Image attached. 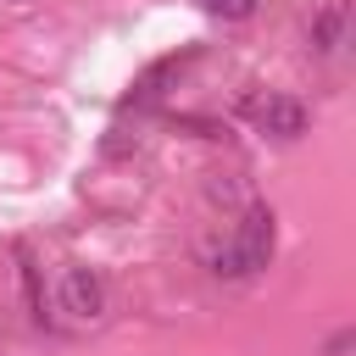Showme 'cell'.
<instances>
[{"label":"cell","mask_w":356,"mask_h":356,"mask_svg":"<svg viewBox=\"0 0 356 356\" xmlns=\"http://www.w3.org/2000/svg\"><path fill=\"white\" fill-rule=\"evenodd\" d=\"M250 117L273 139H300L306 134V106L295 95H261V100H250Z\"/></svg>","instance_id":"3957f363"},{"label":"cell","mask_w":356,"mask_h":356,"mask_svg":"<svg viewBox=\"0 0 356 356\" xmlns=\"http://www.w3.org/2000/svg\"><path fill=\"white\" fill-rule=\"evenodd\" d=\"M211 17H222V22H245L250 11H256V0H200Z\"/></svg>","instance_id":"8992f818"},{"label":"cell","mask_w":356,"mask_h":356,"mask_svg":"<svg viewBox=\"0 0 356 356\" xmlns=\"http://www.w3.org/2000/svg\"><path fill=\"white\" fill-rule=\"evenodd\" d=\"M56 306H61L72 323H100V317H106V284H100V273L83 267V261L61 267V278H56Z\"/></svg>","instance_id":"7a4b0ae2"},{"label":"cell","mask_w":356,"mask_h":356,"mask_svg":"<svg viewBox=\"0 0 356 356\" xmlns=\"http://www.w3.org/2000/svg\"><path fill=\"white\" fill-rule=\"evenodd\" d=\"M339 39H345V6H323L317 22H312V44H317L323 56H334Z\"/></svg>","instance_id":"5b68a950"},{"label":"cell","mask_w":356,"mask_h":356,"mask_svg":"<svg viewBox=\"0 0 356 356\" xmlns=\"http://www.w3.org/2000/svg\"><path fill=\"white\" fill-rule=\"evenodd\" d=\"M273 245H278V217L267 206H250L234 222V234L211 250V273L217 278H250V273H261L273 261Z\"/></svg>","instance_id":"6da1fadb"},{"label":"cell","mask_w":356,"mask_h":356,"mask_svg":"<svg viewBox=\"0 0 356 356\" xmlns=\"http://www.w3.org/2000/svg\"><path fill=\"white\" fill-rule=\"evenodd\" d=\"M189 56H195V50H184V56H167V61H156L145 78H134V89H128V100H122V106H128V111H139V106H156V100H161V83H167V78H178V67H184Z\"/></svg>","instance_id":"277c9868"},{"label":"cell","mask_w":356,"mask_h":356,"mask_svg":"<svg viewBox=\"0 0 356 356\" xmlns=\"http://www.w3.org/2000/svg\"><path fill=\"white\" fill-rule=\"evenodd\" d=\"M350 350H356V334H350V328H339V334L328 339V350H323V356H350Z\"/></svg>","instance_id":"52a82bcc"}]
</instances>
